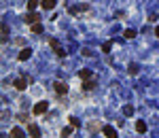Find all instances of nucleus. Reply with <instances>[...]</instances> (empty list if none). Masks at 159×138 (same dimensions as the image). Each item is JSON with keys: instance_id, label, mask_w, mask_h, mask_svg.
I'll return each mask as SVG.
<instances>
[{"instance_id": "1", "label": "nucleus", "mask_w": 159, "mask_h": 138, "mask_svg": "<svg viewBox=\"0 0 159 138\" xmlns=\"http://www.w3.org/2000/svg\"><path fill=\"white\" fill-rule=\"evenodd\" d=\"M49 45H51V49L55 51V55H60V57H64L66 55V51L62 49V45L57 43V38H49Z\"/></svg>"}, {"instance_id": "2", "label": "nucleus", "mask_w": 159, "mask_h": 138, "mask_svg": "<svg viewBox=\"0 0 159 138\" xmlns=\"http://www.w3.org/2000/svg\"><path fill=\"white\" fill-rule=\"evenodd\" d=\"M53 87H55V92L60 93V96H66V93H68V85H66L64 81H55Z\"/></svg>"}, {"instance_id": "3", "label": "nucleus", "mask_w": 159, "mask_h": 138, "mask_svg": "<svg viewBox=\"0 0 159 138\" xmlns=\"http://www.w3.org/2000/svg\"><path fill=\"white\" fill-rule=\"evenodd\" d=\"M28 136L32 138H40V128L36 123H28Z\"/></svg>"}, {"instance_id": "4", "label": "nucleus", "mask_w": 159, "mask_h": 138, "mask_svg": "<svg viewBox=\"0 0 159 138\" xmlns=\"http://www.w3.org/2000/svg\"><path fill=\"white\" fill-rule=\"evenodd\" d=\"M47 108H49V102H38V104H34V115H45Z\"/></svg>"}, {"instance_id": "5", "label": "nucleus", "mask_w": 159, "mask_h": 138, "mask_svg": "<svg viewBox=\"0 0 159 138\" xmlns=\"http://www.w3.org/2000/svg\"><path fill=\"white\" fill-rule=\"evenodd\" d=\"M38 19H40V15H38V13H34V11H28V15L23 17V21H26V24H36Z\"/></svg>"}, {"instance_id": "6", "label": "nucleus", "mask_w": 159, "mask_h": 138, "mask_svg": "<svg viewBox=\"0 0 159 138\" xmlns=\"http://www.w3.org/2000/svg\"><path fill=\"white\" fill-rule=\"evenodd\" d=\"M102 134L106 138H117V130H115L113 125H104V128H102Z\"/></svg>"}, {"instance_id": "7", "label": "nucleus", "mask_w": 159, "mask_h": 138, "mask_svg": "<svg viewBox=\"0 0 159 138\" xmlns=\"http://www.w3.org/2000/svg\"><path fill=\"white\" fill-rule=\"evenodd\" d=\"M55 4H57V0H42V2H40V6H42L45 11H51V9H55Z\"/></svg>"}, {"instance_id": "8", "label": "nucleus", "mask_w": 159, "mask_h": 138, "mask_svg": "<svg viewBox=\"0 0 159 138\" xmlns=\"http://www.w3.org/2000/svg\"><path fill=\"white\" fill-rule=\"evenodd\" d=\"M30 55H32V51H30V47H26V49H21V51H19V60H21V62H26V60H30Z\"/></svg>"}, {"instance_id": "9", "label": "nucleus", "mask_w": 159, "mask_h": 138, "mask_svg": "<svg viewBox=\"0 0 159 138\" xmlns=\"http://www.w3.org/2000/svg\"><path fill=\"white\" fill-rule=\"evenodd\" d=\"M11 138H26V132L21 128H13L11 130Z\"/></svg>"}, {"instance_id": "10", "label": "nucleus", "mask_w": 159, "mask_h": 138, "mask_svg": "<svg viewBox=\"0 0 159 138\" xmlns=\"http://www.w3.org/2000/svg\"><path fill=\"white\" fill-rule=\"evenodd\" d=\"M26 85H28V79H23V77L15 81V87H17L19 92H23V89H26Z\"/></svg>"}, {"instance_id": "11", "label": "nucleus", "mask_w": 159, "mask_h": 138, "mask_svg": "<svg viewBox=\"0 0 159 138\" xmlns=\"http://www.w3.org/2000/svg\"><path fill=\"white\" fill-rule=\"evenodd\" d=\"M93 87H96V81H93V79H85V83H83V89H85V92H91Z\"/></svg>"}, {"instance_id": "12", "label": "nucleus", "mask_w": 159, "mask_h": 138, "mask_svg": "<svg viewBox=\"0 0 159 138\" xmlns=\"http://www.w3.org/2000/svg\"><path fill=\"white\" fill-rule=\"evenodd\" d=\"M0 41H2V43H6V41H9V26H6V24H2V34H0Z\"/></svg>"}, {"instance_id": "13", "label": "nucleus", "mask_w": 159, "mask_h": 138, "mask_svg": "<svg viewBox=\"0 0 159 138\" xmlns=\"http://www.w3.org/2000/svg\"><path fill=\"white\" fill-rule=\"evenodd\" d=\"M136 132H138V134H144V132H146V123H144L142 119L136 121Z\"/></svg>"}, {"instance_id": "14", "label": "nucleus", "mask_w": 159, "mask_h": 138, "mask_svg": "<svg viewBox=\"0 0 159 138\" xmlns=\"http://www.w3.org/2000/svg\"><path fill=\"white\" fill-rule=\"evenodd\" d=\"M79 77H81V79H91L93 74H91V70H87V68H83V70H81V72H79Z\"/></svg>"}, {"instance_id": "15", "label": "nucleus", "mask_w": 159, "mask_h": 138, "mask_svg": "<svg viewBox=\"0 0 159 138\" xmlns=\"http://www.w3.org/2000/svg\"><path fill=\"white\" fill-rule=\"evenodd\" d=\"M72 130H74V125H70V128H64V130H62V138H70Z\"/></svg>"}, {"instance_id": "16", "label": "nucleus", "mask_w": 159, "mask_h": 138, "mask_svg": "<svg viewBox=\"0 0 159 138\" xmlns=\"http://www.w3.org/2000/svg\"><path fill=\"white\" fill-rule=\"evenodd\" d=\"M123 115H127V117L134 115V106H132V104H125V106H123Z\"/></svg>"}, {"instance_id": "17", "label": "nucleus", "mask_w": 159, "mask_h": 138, "mask_svg": "<svg viewBox=\"0 0 159 138\" xmlns=\"http://www.w3.org/2000/svg\"><path fill=\"white\" fill-rule=\"evenodd\" d=\"M32 32H34V34H42V26H40L38 21H36V24H32Z\"/></svg>"}, {"instance_id": "18", "label": "nucleus", "mask_w": 159, "mask_h": 138, "mask_svg": "<svg viewBox=\"0 0 159 138\" xmlns=\"http://www.w3.org/2000/svg\"><path fill=\"white\" fill-rule=\"evenodd\" d=\"M123 36H125V38H134V36H136V32H134L132 28H127V30L123 32Z\"/></svg>"}, {"instance_id": "19", "label": "nucleus", "mask_w": 159, "mask_h": 138, "mask_svg": "<svg viewBox=\"0 0 159 138\" xmlns=\"http://www.w3.org/2000/svg\"><path fill=\"white\" fill-rule=\"evenodd\" d=\"M127 72L136 77V74H138V66H136V64H129V68H127Z\"/></svg>"}, {"instance_id": "20", "label": "nucleus", "mask_w": 159, "mask_h": 138, "mask_svg": "<svg viewBox=\"0 0 159 138\" xmlns=\"http://www.w3.org/2000/svg\"><path fill=\"white\" fill-rule=\"evenodd\" d=\"M38 6V0H28V11H34Z\"/></svg>"}, {"instance_id": "21", "label": "nucleus", "mask_w": 159, "mask_h": 138, "mask_svg": "<svg viewBox=\"0 0 159 138\" xmlns=\"http://www.w3.org/2000/svg\"><path fill=\"white\" fill-rule=\"evenodd\" d=\"M17 119H19L21 123H30V119H28V115H23V113H21V115H17Z\"/></svg>"}, {"instance_id": "22", "label": "nucleus", "mask_w": 159, "mask_h": 138, "mask_svg": "<svg viewBox=\"0 0 159 138\" xmlns=\"http://www.w3.org/2000/svg\"><path fill=\"white\" fill-rule=\"evenodd\" d=\"M110 47H113V43L108 41V43H104V45H102V51H104V53H108V51H110Z\"/></svg>"}, {"instance_id": "23", "label": "nucleus", "mask_w": 159, "mask_h": 138, "mask_svg": "<svg viewBox=\"0 0 159 138\" xmlns=\"http://www.w3.org/2000/svg\"><path fill=\"white\" fill-rule=\"evenodd\" d=\"M70 125H74V128H79L81 125V121L77 119V117H70Z\"/></svg>"}, {"instance_id": "24", "label": "nucleus", "mask_w": 159, "mask_h": 138, "mask_svg": "<svg viewBox=\"0 0 159 138\" xmlns=\"http://www.w3.org/2000/svg\"><path fill=\"white\" fill-rule=\"evenodd\" d=\"M0 138H11V134H0Z\"/></svg>"}, {"instance_id": "25", "label": "nucleus", "mask_w": 159, "mask_h": 138, "mask_svg": "<svg viewBox=\"0 0 159 138\" xmlns=\"http://www.w3.org/2000/svg\"><path fill=\"white\" fill-rule=\"evenodd\" d=\"M155 34H157V38H159V26H157V28H155Z\"/></svg>"}]
</instances>
